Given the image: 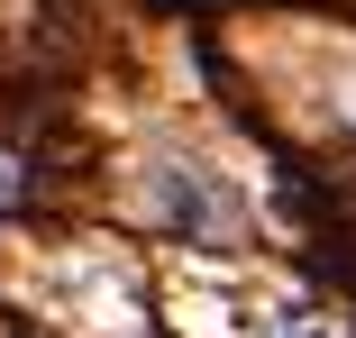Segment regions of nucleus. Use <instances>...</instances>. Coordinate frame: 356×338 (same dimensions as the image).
<instances>
[{"instance_id": "obj_1", "label": "nucleus", "mask_w": 356, "mask_h": 338, "mask_svg": "<svg viewBox=\"0 0 356 338\" xmlns=\"http://www.w3.org/2000/svg\"><path fill=\"white\" fill-rule=\"evenodd\" d=\"M147 220L174 229L183 247H229V238L247 229V201H238L229 174H210V165H192V156H165V165L147 174Z\"/></svg>"}, {"instance_id": "obj_2", "label": "nucleus", "mask_w": 356, "mask_h": 338, "mask_svg": "<svg viewBox=\"0 0 356 338\" xmlns=\"http://www.w3.org/2000/svg\"><path fill=\"white\" fill-rule=\"evenodd\" d=\"M256 338H356L338 311H320V302H283V311H265V329Z\"/></svg>"}, {"instance_id": "obj_3", "label": "nucleus", "mask_w": 356, "mask_h": 338, "mask_svg": "<svg viewBox=\"0 0 356 338\" xmlns=\"http://www.w3.org/2000/svg\"><path fill=\"white\" fill-rule=\"evenodd\" d=\"M10 201H19V174H10V156H0V211H10Z\"/></svg>"}]
</instances>
